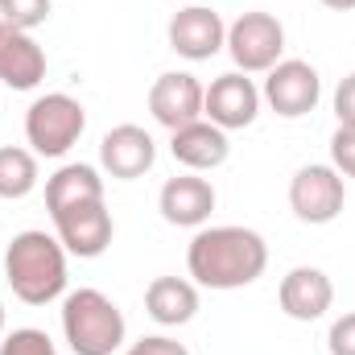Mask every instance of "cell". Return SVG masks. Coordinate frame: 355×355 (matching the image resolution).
Here are the masks:
<instances>
[{"instance_id": "cell-1", "label": "cell", "mask_w": 355, "mask_h": 355, "mask_svg": "<svg viewBox=\"0 0 355 355\" xmlns=\"http://www.w3.org/2000/svg\"><path fill=\"white\" fill-rule=\"evenodd\" d=\"M186 268L207 289H244L268 268V244L261 232L240 223L198 227L186 248Z\"/></svg>"}, {"instance_id": "cell-2", "label": "cell", "mask_w": 355, "mask_h": 355, "mask_svg": "<svg viewBox=\"0 0 355 355\" xmlns=\"http://www.w3.org/2000/svg\"><path fill=\"white\" fill-rule=\"evenodd\" d=\"M4 277L25 306H50L67 293V248L46 232L12 236L4 252Z\"/></svg>"}, {"instance_id": "cell-3", "label": "cell", "mask_w": 355, "mask_h": 355, "mask_svg": "<svg viewBox=\"0 0 355 355\" xmlns=\"http://www.w3.org/2000/svg\"><path fill=\"white\" fill-rule=\"evenodd\" d=\"M62 335L75 355H116L124 347V314L99 289H75L62 302Z\"/></svg>"}, {"instance_id": "cell-4", "label": "cell", "mask_w": 355, "mask_h": 355, "mask_svg": "<svg viewBox=\"0 0 355 355\" xmlns=\"http://www.w3.org/2000/svg\"><path fill=\"white\" fill-rule=\"evenodd\" d=\"M83 128H87V112L67 91H50V95L33 99L29 112H25V141L33 145L37 157H62V153H71L79 145Z\"/></svg>"}, {"instance_id": "cell-5", "label": "cell", "mask_w": 355, "mask_h": 355, "mask_svg": "<svg viewBox=\"0 0 355 355\" xmlns=\"http://www.w3.org/2000/svg\"><path fill=\"white\" fill-rule=\"evenodd\" d=\"M227 54L244 75H268L285 54V25L272 12H240L227 25Z\"/></svg>"}, {"instance_id": "cell-6", "label": "cell", "mask_w": 355, "mask_h": 355, "mask_svg": "<svg viewBox=\"0 0 355 355\" xmlns=\"http://www.w3.org/2000/svg\"><path fill=\"white\" fill-rule=\"evenodd\" d=\"M343 202H347V186L335 166H302L289 182V207L302 223L314 227L335 223L343 215Z\"/></svg>"}, {"instance_id": "cell-7", "label": "cell", "mask_w": 355, "mask_h": 355, "mask_svg": "<svg viewBox=\"0 0 355 355\" xmlns=\"http://www.w3.org/2000/svg\"><path fill=\"white\" fill-rule=\"evenodd\" d=\"M261 99H268V107H272L277 116L302 120V116H310V112L318 107V99H322V79H318V71H314L310 62H302V58H281V62L268 71Z\"/></svg>"}, {"instance_id": "cell-8", "label": "cell", "mask_w": 355, "mask_h": 355, "mask_svg": "<svg viewBox=\"0 0 355 355\" xmlns=\"http://www.w3.org/2000/svg\"><path fill=\"white\" fill-rule=\"evenodd\" d=\"M257 116H261V87H257L244 71H227V75H219V79L207 87L202 120L219 124L223 132L248 128Z\"/></svg>"}, {"instance_id": "cell-9", "label": "cell", "mask_w": 355, "mask_h": 355, "mask_svg": "<svg viewBox=\"0 0 355 355\" xmlns=\"http://www.w3.org/2000/svg\"><path fill=\"white\" fill-rule=\"evenodd\" d=\"M54 227H58V240L67 248V257H79V261H95L107 252L112 244V211L103 202H83V207H67L58 215H50Z\"/></svg>"}, {"instance_id": "cell-10", "label": "cell", "mask_w": 355, "mask_h": 355, "mask_svg": "<svg viewBox=\"0 0 355 355\" xmlns=\"http://www.w3.org/2000/svg\"><path fill=\"white\" fill-rule=\"evenodd\" d=\"M166 37H170V50L174 54L190 58V62H207V58H215L227 46V25H223V17L215 8L190 4V8H182V12L170 17Z\"/></svg>"}, {"instance_id": "cell-11", "label": "cell", "mask_w": 355, "mask_h": 355, "mask_svg": "<svg viewBox=\"0 0 355 355\" xmlns=\"http://www.w3.org/2000/svg\"><path fill=\"white\" fill-rule=\"evenodd\" d=\"M202 99H207V87H202L194 75L170 71V75H162V79L149 87V112H153V120H157L162 128L178 132V128L202 120Z\"/></svg>"}, {"instance_id": "cell-12", "label": "cell", "mask_w": 355, "mask_h": 355, "mask_svg": "<svg viewBox=\"0 0 355 355\" xmlns=\"http://www.w3.org/2000/svg\"><path fill=\"white\" fill-rule=\"evenodd\" d=\"M157 162V145L141 124H116L103 141H99V166L120 182H137L153 170Z\"/></svg>"}, {"instance_id": "cell-13", "label": "cell", "mask_w": 355, "mask_h": 355, "mask_svg": "<svg viewBox=\"0 0 355 355\" xmlns=\"http://www.w3.org/2000/svg\"><path fill=\"white\" fill-rule=\"evenodd\" d=\"M277 302H281V310H285L293 322H314V318H322V314L335 306V285H331V277H327L322 268L297 265L281 277Z\"/></svg>"}, {"instance_id": "cell-14", "label": "cell", "mask_w": 355, "mask_h": 355, "mask_svg": "<svg viewBox=\"0 0 355 355\" xmlns=\"http://www.w3.org/2000/svg\"><path fill=\"white\" fill-rule=\"evenodd\" d=\"M157 211L174 227H202L211 219V211H215V186L198 174H178L162 186Z\"/></svg>"}, {"instance_id": "cell-15", "label": "cell", "mask_w": 355, "mask_h": 355, "mask_svg": "<svg viewBox=\"0 0 355 355\" xmlns=\"http://www.w3.org/2000/svg\"><path fill=\"white\" fill-rule=\"evenodd\" d=\"M170 153H174L178 166H186L190 174H202V170H219L232 153L227 145V132L211 120H194L186 128L170 132Z\"/></svg>"}, {"instance_id": "cell-16", "label": "cell", "mask_w": 355, "mask_h": 355, "mask_svg": "<svg viewBox=\"0 0 355 355\" xmlns=\"http://www.w3.org/2000/svg\"><path fill=\"white\" fill-rule=\"evenodd\" d=\"M46 79V50L21 33V29H8L0 33V83L12 91H33Z\"/></svg>"}, {"instance_id": "cell-17", "label": "cell", "mask_w": 355, "mask_h": 355, "mask_svg": "<svg viewBox=\"0 0 355 355\" xmlns=\"http://www.w3.org/2000/svg\"><path fill=\"white\" fill-rule=\"evenodd\" d=\"M145 310L162 327H186L198 314V289L186 277H153L145 289Z\"/></svg>"}, {"instance_id": "cell-18", "label": "cell", "mask_w": 355, "mask_h": 355, "mask_svg": "<svg viewBox=\"0 0 355 355\" xmlns=\"http://www.w3.org/2000/svg\"><path fill=\"white\" fill-rule=\"evenodd\" d=\"M83 202H103V178L95 166H62L54 178H46V211L58 215L67 207H83Z\"/></svg>"}, {"instance_id": "cell-19", "label": "cell", "mask_w": 355, "mask_h": 355, "mask_svg": "<svg viewBox=\"0 0 355 355\" xmlns=\"http://www.w3.org/2000/svg\"><path fill=\"white\" fill-rule=\"evenodd\" d=\"M37 190V153L4 145L0 149V198H25Z\"/></svg>"}, {"instance_id": "cell-20", "label": "cell", "mask_w": 355, "mask_h": 355, "mask_svg": "<svg viewBox=\"0 0 355 355\" xmlns=\"http://www.w3.org/2000/svg\"><path fill=\"white\" fill-rule=\"evenodd\" d=\"M46 17H50V0H0V21L8 29L29 33V29L46 25Z\"/></svg>"}, {"instance_id": "cell-21", "label": "cell", "mask_w": 355, "mask_h": 355, "mask_svg": "<svg viewBox=\"0 0 355 355\" xmlns=\"http://www.w3.org/2000/svg\"><path fill=\"white\" fill-rule=\"evenodd\" d=\"M0 355H58V352H54V343H50L46 331L21 327V331H12V335L0 343Z\"/></svg>"}, {"instance_id": "cell-22", "label": "cell", "mask_w": 355, "mask_h": 355, "mask_svg": "<svg viewBox=\"0 0 355 355\" xmlns=\"http://www.w3.org/2000/svg\"><path fill=\"white\" fill-rule=\"evenodd\" d=\"M331 166L343 178H355V128H335V137H331Z\"/></svg>"}, {"instance_id": "cell-23", "label": "cell", "mask_w": 355, "mask_h": 355, "mask_svg": "<svg viewBox=\"0 0 355 355\" xmlns=\"http://www.w3.org/2000/svg\"><path fill=\"white\" fill-rule=\"evenodd\" d=\"M327 347H331V355H355V314H343L331 322Z\"/></svg>"}, {"instance_id": "cell-24", "label": "cell", "mask_w": 355, "mask_h": 355, "mask_svg": "<svg viewBox=\"0 0 355 355\" xmlns=\"http://www.w3.org/2000/svg\"><path fill=\"white\" fill-rule=\"evenodd\" d=\"M335 116H339V128H355V75H347L335 87Z\"/></svg>"}, {"instance_id": "cell-25", "label": "cell", "mask_w": 355, "mask_h": 355, "mask_svg": "<svg viewBox=\"0 0 355 355\" xmlns=\"http://www.w3.org/2000/svg\"><path fill=\"white\" fill-rule=\"evenodd\" d=\"M124 355H190L178 339H166V335H145L141 343H132Z\"/></svg>"}, {"instance_id": "cell-26", "label": "cell", "mask_w": 355, "mask_h": 355, "mask_svg": "<svg viewBox=\"0 0 355 355\" xmlns=\"http://www.w3.org/2000/svg\"><path fill=\"white\" fill-rule=\"evenodd\" d=\"M327 8H335V12H352L355 8V0H322Z\"/></svg>"}, {"instance_id": "cell-27", "label": "cell", "mask_w": 355, "mask_h": 355, "mask_svg": "<svg viewBox=\"0 0 355 355\" xmlns=\"http://www.w3.org/2000/svg\"><path fill=\"white\" fill-rule=\"evenodd\" d=\"M0 335H4V302H0Z\"/></svg>"}, {"instance_id": "cell-28", "label": "cell", "mask_w": 355, "mask_h": 355, "mask_svg": "<svg viewBox=\"0 0 355 355\" xmlns=\"http://www.w3.org/2000/svg\"><path fill=\"white\" fill-rule=\"evenodd\" d=\"M0 33H4V21H0Z\"/></svg>"}]
</instances>
